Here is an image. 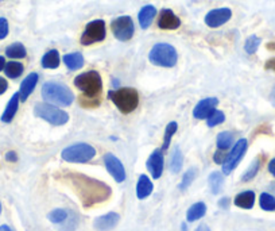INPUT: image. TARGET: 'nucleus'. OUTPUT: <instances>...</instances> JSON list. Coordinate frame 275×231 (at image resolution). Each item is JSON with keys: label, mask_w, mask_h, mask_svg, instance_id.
I'll return each instance as SVG.
<instances>
[{"label": "nucleus", "mask_w": 275, "mask_h": 231, "mask_svg": "<svg viewBox=\"0 0 275 231\" xmlns=\"http://www.w3.org/2000/svg\"><path fill=\"white\" fill-rule=\"evenodd\" d=\"M34 114L54 126H62L69 120L68 112L62 111L61 108L55 107L54 104L50 103H38L34 107Z\"/></svg>", "instance_id": "obj_6"}, {"label": "nucleus", "mask_w": 275, "mask_h": 231, "mask_svg": "<svg viewBox=\"0 0 275 231\" xmlns=\"http://www.w3.org/2000/svg\"><path fill=\"white\" fill-rule=\"evenodd\" d=\"M248 147V142L247 139L241 138L239 139L236 143H235V146L231 150V153L227 156V160L223 164V173L224 174H229L232 172L235 168L237 166V164L240 162V160L243 158V156L246 154Z\"/></svg>", "instance_id": "obj_10"}, {"label": "nucleus", "mask_w": 275, "mask_h": 231, "mask_svg": "<svg viewBox=\"0 0 275 231\" xmlns=\"http://www.w3.org/2000/svg\"><path fill=\"white\" fill-rule=\"evenodd\" d=\"M233 143V135L229 131H224L217 135V147L220 150H228L229 147L232 146Z\"/></svg>", "instance_id": "obj_29"}, {"label": "nucleus", "mask_w": 275, "mask_h": 231, "mask_svg": "<svg viewBox=\"0 0 275 231\" xmlns=\"http://www.w3.org/2000/svg\"><path fill=\"white\" fill-rule=\"evenodd\" d=\"M105 35H107V30H105L104 20H92V22L86 24L80 42H81V45H84V46H89L92 43L104 41Z\"/></svg>", "instance_id": "obj_8"}, {"label": "nucleus", "mask_w": 275, "mask_h": 231, "mask_svg": "<svg viewBox=\"0 0 275 231\" xmlns=\"http://www.w3.org/2000/svg\"><path fill=\"white\" fill-rule=\"evenodd\" d=\"M196 174H197V169H196V168H190V169L186 170V173L184 174L182 181H181V184H179V189L185 191V189L189 188L190 184H192L194 178H196Z\"/></svg>", "instance_id": "obj_34"}, {"label": "nucleus", "mask_w": 275, "mask_h": 231, "mask_svg": "<svg viewBox=\"0 0 275 231\" xmlns=\"http://www.w3.org/2000/svg\"><path fill=\"white\" fill-rule=\"evenodd\" d=\"M4 66H6V60H4L3 56H0V72L4 69Z\"/></svg>", "instance_id": "obj_46"}, {"label": "nucleus", "mask_w": 275, "mask_h": 231, "mask_svg": "<svg viewBox=\"0 0 275 231\" xmlns=\"http://www.w3.org/2000/svg\"><path fill=\"white\" fill-rule=\"evenodd\" d=\"M206 119H208V126H209V127H215L217 124H220L224 122L225 115L221 111H219V110H215Z\"/></svg>", "instance_id": "obj_36"}, {"label": "nucleus", "mask_w": 275, "mask_h": 231, "mask_svg": "<svg viewBox=\"0 0 275 231\" xmlns=\"http://www.w3.org/2000/svg\"><path fill=\"white\" fill-rule=\"evenodd\" d=\"M42 96L45 100H47V103L59 107H68L73 103L74 99L73 92L70 91L69 87L57 81H47L43 84Z\"/></svg>", "instance_id": "obj_2"}, {"label": "nucleus", "mask_w": 275, "mask_h": 231, "mask_svg": "<svg viewBox=\"0 0 275 231\" xmlns=\"http://www.w3.org/2000/svg\"><path fill=\"white\" fill-rule=\"evenodd\" d=\"M0 231H14L10 226H7V224H3V226H0Z\"/></svg>", "instance_id": "obj_48"}, {"label": "nucleus", "mask_w": 275, "mask_h": 231, "mask_svg": "<svg viewBox=\"0 0 275 231\" xmlns=\"http://www.w3.org/2000/svg\"><path fill=\"white\" fill-rule=\"evenodd\" d=\"M64 62L70 70H77L84 65V57L81 53H69L64 56Z\"/></svg>", "instance_id": "obj_24"}, {"label": "nucleus", "mask_w": 275, "mask_h": 231, "mask_svg": "<svg viewBox=\"0 0 275 231\" xmlns=\"http://www.w3.org/2000/svg\"><path fill=\"white\" fill-rule=\"evenodd\" d=\"M264 68H266V69L274 70V72H275V58L268 60V61L266 62V64H264Z\"/></svg>", "instance_id": "obj_42"}, {"label": "nucleus", "mask_w": 275, "mask_h": 231, "mask_svg": "<svg viewBox=\"0 0 275 231\" xmlns=\"http://www.w3.org/2000/svg\"><path fill=\"white\" fill-rule=\"evenodd\" d=\"M232 18V11L229 8H216L206 14L205 23L212 29L223 26Z\"/></svg>", "instance_id": "obj_12"}, {"label": "nucleus", "mask_w": 275, "mask_h": 231, "mask_svg": "<svg viewBox=\"0 0 275 231\" xmlns=\"http://www.w3.org/2000/svg\"><path fill=\"white\" fill-rule=\"evenodd\" d=\"M0 2H4V0H0Z\"/></svg>", "instance_id": "obj_51"}, {"label": "nucleus", "mask_w": 275, "mask_h": 231, "mask_svg": "<svg viewBox=\"0 0 275 231\" xmlns=\"http://www.w3.org/2000/svg\"><path fill=\"white\" fill-rule=\"evenodd\" d=\"M111 29H112L115 38L123 41V42L130 41L135 31L134 22L130 16H119L116 19H113L111 23Z\"/></svg>", "instance_id": "obj_9"}, {"label": "nucleus", "mask_w": 275, "mask_h": 231, "mask_svg": "<svg viewBox=\"0 0 275 231\" xmlns=\"http://www.w3.org/2000/svg\"><path fill=\"white\" fill-rule=\"evenodd\" d=\"M108 97L123 114H130L139 104V93L134 88H119L109 91Z\"/></svg>", "instance_id": "obj_4"}, {"label": "nucleus", "mask_w": 275, "mask_h": 231, "mask_svg": "<svg viewBox=\"0 0 275 231\" xmlns=\"http://www.w3.org/2000/svg\"><path fill=\"white\" fill-rule=\"evenodd\" d=\"M104 164L107 166L111 176L115 178L116 183H123L126 180V170H124L123 164L120 162L119 158H116L112 153H107L104 156Z\"/></svg>", "instance_id": "obj_11"}, {"label": "nucleus", "mask_w": 275, "mask_h": 231, "mask_svg": "<svg viewBox=\"0 0 275 231\" xmlns=\"http://www.w3.org/2000/svg\"><path fill=\"white\" fill-rule=\"evenodd\" d=\"M182 151L179 150L178 146H175L170 158V170L173 173H178L179 170H181V168H182Z\"/></svg>", "instance_id": "obj_28"}, {"label": "nucleus", "mask_w": 275, "mask_h": 231, "mask_svg": "<svg viewBox=\"0 0 275 231\" xmlns=\"http://www.w3.org/2000/svg\"><path fill=\"white\" fill-rule=\"evenodd\" d=\"M6 160H7L8 162H16L18 161V156H16L15 151H8V153L6 154Z\"/></svg>", "instance_id": "obj_40"}, {"label": "nucleus", "mask_w": 275, "mask_h": 231, "mask_svg": "<svg viewBox=\"0 0 275 231\" xmlns=\"http://www.w3.org/2000/svg\"><path fill=\"white\" fill-rule=\"evenodd\" d=\"M259 204L264 211H275V196L267 192H263L259 197Z\"/></svg>", "instance_id": "obj_30"}, {"label": "nucleus", "mask_w": 275, "mask_h": 231, "mask_svg": "<svg viewBox=\"0 0 275 231\" xmlns=\"http://www.w3.org/2000/svg\"><path fill=\"white\" fill-rule=\"evenodd\" d=\"M26 54H27L26 47L19 42L12 43V45H10V46L6 49V56L10 58H24Z\"/></svg>", "instance_id": "obj_27"}, {"label": "nucleus", "mask_w": 275, "mask_h": 231, "mask_svg": "<svg viewBox=\"0 0 275 231\" xmlns=\"http://www.w3.org/2000/svg\"><path fill=\"white\" fill-rule=\"evenodd\" d=\"M47 218H49V220L53 222V223H64V222L69 219V212L66 211V210H62V208H57L54 211H51Z\"/></svg>", "instance_id": "obj_31"}, {"label": "nucleus", "mask_w": 275, "mask_h": 231, "mask_svg": "<svg viewBox=\"0 0 275 231\" xmlns=\"http://www.w3.org/2000/svg\"><path fill=\"white\" fill-rule=\"evenodd\" d=\"M267 49H270V50H275V43H272V42L267 43Z\"/></svg>", "instance_id": "obj_49"}, {"label": "nucleus", "mask_w": 275, "mask_h": 231, "mask_svg": "<svg viewBox=\"0 0 275 231\" xmlns=\"http://www.w3.org/2000/svg\"><path fill=\"white\" fill-rule=\"evenodd\" d=\"M152 189H154V185H152L151 180L147 176L142 174L139 180H138V184H136V196H138V199L143 200V199L148 197L151 195Z\"/></svg>", "instance_id": "obj_18"}, {"label": "nucleus", "mask_w": 275, "mask_h": 231, "mask_svg": "<svg viewBox=\"0 0 275 231\" xmlns=\"http://www.w3.org/2000/svg\"><path fill=\"white\" fill-rule=\"evenodd\" d=\"M70 180L77 191L78 196L81 197L82 204L90 207L92 204L107 200L111 195V189L100 181L81 176V174H70Z\"/></svg>", "instance_id": "obj_1"}, {"label": "nucleus", "mask_w": 275, "mask_h": 231, "mask_svg": "<svg viewBox=\"0 0 275 231\" xmlns=\"http://www.w3.org/2000/svg\"><path fill=\"white\" fill-rule=\"evenodd\" d=\"M95 156H96L95 147L88 143H76V145L64 149L61 153L62 160L68 162H76V164H84V162L90 161Z\"/></svg>", "instance_id": "obj_7"}, {"label": "nucleus", "mask_w": 275, "mask_h": 231, "mask_svg": "<svg viewBox=\"0 0 275 231\" xmlns=\"http://www.w3.org/2000/svg\"><path fill=\"white\" fill-rule=\"evenodd\" d=\"M208 183H209L210 192L213 193V195H217V193H220L221 189H223L224 177H223V174H221L220 172H213V173H210L209 178H208Z\"/></svg>", "instance_id": "obj_25"}, {"label": "nucleus", "mask_w": 275, "mask_h": 231, "mask_svg": "<svg viewBox=\"0 0 275 231\" xmlns=\"http://www.w3.org/2000/svg\"><path fill=\"white\" fill-rule=\"evenodd\" d=\"M219 100L216 97H206L194 107L193 115L196 119H206L216 110Z\"/></svg>", "instance_id": "obj_14"}, {"label": "nucleus", "mask_w": 275, "mask_h": 231, "mask_svg": "<svg viewBox=\"0 0 275 231\" xmlns=\"http://www.w3.org/2000/svg\"><path fill=\"white\" fill-rule=\"evenodd\" d=\"M119 215L116 212H108L103 216H99L95 222L93 226L99 231H109L112 230L113 227H116V224L119 223Z\"/></svg>", "instance_id": "obj_15"}, {"label": "nucleus", "mask_w": 275, "mask_h": 231, "mask_svg": "<svg viewBox=\"0 0 275 231\" xmlns=\"http://www.w3.org/2000/svg\"><path fill=\"white\" fill-rule=\"evenodd\" d=\"M268 172L275 177V158H272L271 161L268 162Z\"/></svg>", "instance_id": "obj_43"}, {"label": "nucleus", "mask_w": 275, "mask_h": 231, "mask_svg": "<svg viewBox=\"0 0 275 231\" xmlns=\"http://www.w3.org/2000/svg\"><path fill=\"white\" fill-rule=\"evenodd\" d=\"M0 214H2V204H0Z\"/></svg>", "instance_id": "obj_50"}, {"label": "nucleus", "mask_w": 275, "mask_h": 231, "mask_svg": "<svg viewBox=\"0 0 275 231\" xmlns=\"http://www.w3.org/2000/svg\"><path fill=\"white\" fill-rule=\"evenodd\" d=\"M8 30H10V27H8L7 19L6 18H0V41L7 37Z\"/></svg>", "instance_id": "obj_38"}, {"label": "nucleus", "mask_w": 275, "mask_h": 231, "mask_svg": "<svg viewBox=\"0 0 275 231\" xmlns=\"http://www.w3.org/2000/svg\"><path fill=\"white\" fill-rule=\"evenodd\" d=\"M205 212H206L205 203L198 201V203L193 204L189 210H188V212H186V219H188V222H196V220L201 219L202 216L205 215Z\"/></svg>", "instance_id": "obj_22"}, {"label": "nucleus", "mask_w": 275, "mask_h": 231, "mask_svg": "<svg viewBox=\"0 0 275 231\" xmlns=\"http://www.w3.org/2000/svg\"><path fill=\"white\" fill-rule=\"evenodd\" d=\"M196 231H210V230H209V227L206 226V224H201V226H198L197 230Z\"/></svg>", "instance_id": "obj_47"}, {"label": "nucleus", "mask_w": 275, "mask_h": 231, "mask_svg": "<svg viewBox=\"0 0 275 231\" xmlns=\"http://www.w3.org/2000/svg\"><path fill=\"white\" fill-rule=\"evenodd\" d=\"M260 42H262V39L259 37H256V35H251V37H248L247 41L245 43V50L247 52L248 54H254L256 53L258 50V47H259Z\"/></svg>", "instance_id": "obj_35"}, {"label": "nucleus", "mask_w": 275, "mask_h": 231, "mask_svg": "<svg viewBox=\"0 0 275 231\" xmlns=\"http://www.w3.org/2000/svg\"><path fill=\"white\" fill-rule=\"evenodd\" d=\"M38 83V74L37 73H30L20 84L19 88V100L20 101H26L27 97L30 96L33 91L35 89V85Z\"/></svg>", "instance_id": "obj_17"}, {"label": "nucleus", "mask_w": 275, "mask_h": 231, "mask_svg": "<svg viewBox=\"0 0 275 231\" xmlns=\"http://www.w3.org/2000/svg\"><path fill=\"white\" fill-rule=\"evenodd\" d=\"M147 169L154 178H159L163 173V154L162 150H155L148 157Z\"/></svg>", "instance_id": "obj_16"}, {"label": "nucleus", "mask_w": 275, "mask_h": 231, "mask_svg": "<svg viewBox=\"0 0 275 231\" xmlns=\"http://www.w3.org/2000/svg\"><path fill=\"white\" fill-rule=\"evenodd\" d=\"M148 60L157 66L171 68L178 61V54L169 43H157L148 54Z\"/></svg>", "instance_id": "obj_5"}, {"label": "nucleus", "mask_w": 275, "mask_h": 231, "mask_svg": "<svg viewBox=\"0 0 275 231\" xmlns=\"http://www.w3.org/2000/svg\"><path fill=\"white\" fill-rule=\"evenodd\" d=\"M18 106H19V93H15V95L10 99L7 107L4 110L3 115H2V122L10 123V122L15 118L16 111H18Z\"/></svg>", "instance_id": "obj_19"}, {"label": "nucleus", "mask_w": 275, "mask_h": 231, "mask_svg": "<svg viewBox=\"0 0 275 231\" xmlns=\"http://www.w3.org/2000/svg\"><path fill=\"white\" fill-rule=\"evenodd\" d=\"M155 15H157V10H155L154 6H144L139 11V15H138L140 27L142 29H147L152 23Z\"/></svg>", "instance_id": "obj_20"}, {"label": "nucleus", "mask_w": 275, "mask_h": 231, "mask_svg": "<svg viewBox=\"0 0 275 231\" xmlns=\"http://www.w3.org/2000/svg\"><path fill=\"white\" fill-rule=\"evenodd\" d=\"M74 85L77 87L80 91L84 92V96L86 99H100L101 89H103V81L101 76L97 73L96 70H90L81 73L80 76L76 77Z\"/></svg>", "instance_id": "obj_3"}, {"label": "nucleus", "mask_w": 275, "mask_h": 231, "mask_svg": "<svg viewBox=\"0 0 275 231\" xmlns=\"http://www.w3.org/2000/svg\"><path fill=\"white\" fill-rule=\"evenodd\" d=\"M181 26V20L174 12L169 10V8H165L162 11L159 12L158 18V27L162 29V30H175Z\"/></svg>", "instance_id": "obj_13"}, {"label": "nucleus", "mask_w": 275, "mask_h": 231, "mask_svg": "<svg viewBox=\"0 0 275 231\" xmlns=\"http://www.w3.org/2000/svg\"><path fill=\"white\" fill-rule=\"evenodd\" d=\"M233 201H235V206H237V207L251 210L255 204V193L252 191H245V192L239 193Z\"/></svg>", "instance_id": "obj_21"}, {"label": "nucleus", "mask_w": 275, "mask_h": 231, "mask_svg": "<svg viewBox=\"0 0 275 231\" xmlns=\"http://www.w3.org/2000/svg\"><path fill=\"white\" fill-rule=\"evenodd\" d=\"M270 101H271L272 107L275 108V85L272 87V91H271V93H270Z\"/></svg>", "instance_id": "obj_45"}, {"label": "nucleus", "mask_w": 275, "mask_h": 231, "mask_svg": "<svg viewBox=\"0 0 275 231\" xmlns=\"http://www.w3.org/2000/svg\"><path fill=\"white\" fill-rule=\"evenodd\" d=\"M80 104L85 108H95L100 104V99H86V97H80Z\"/></svg>", "instance_id": "obj_37"}, {"label": "nucleus", "mask_w": 275, "mask_h": 231, "mask_svg": "<svg viewBox=\"0 0 275 231\" xmlns=\"http://www.w3.org/2000/svg\"><path fill=\"white\" fill-rule=\"evenodd\" d=\"M213 160L216 164H224V161L227 160V156H225V150H219L213 154Z\"/></svg>", "instance_id": "obj_39"}, {"label": "nucleus", "mask_w": 275, "mask_h": 231, "mask_svg": "<svg viewBox=\"0 0 275 231\" xmlns=\"http://www.w3.org/2000/svg\"><path fill=\"white\" fill-rule=\"evenodd\" d=\"M59 62H61L59 53L57 50H54V49L47 52L42 57V66L45 69H55V68L59 66Z\"/></svg>", "instance_id": "obj_23"}, {"label": "nucleus", "mask_w": 275, "mask_h": 231, "mask_svg": "<svg viewBox=\"0 0 275 231\" xmlns=\"http://www.w3.org/2000/svg\"><path fill=\"white\" fill-rule=\"evenodd\" d=\"M7 88H8V83L6 81V79L0 77V95H3V93L7 91Z\"/></svg>", "instance_id": "obj_41"}, {"label": "nucleus", "mask_w": 275, "mask_h": 231, "mask_svg": "<svg viewBox=\"0 0 275 231\" xmlns=\"http://www.w3.org/2000/svg\"><path fill=\"white\" fill-rule=\"evenodd\" d=\"M259 168H260V158H255V160L251 162V165L248 166V169L245 172L241 180L243 181L252 180V178L256 176V173L259 172Z\"/></svg>", "instance_id": "obj_33"}, {"label": "nucleus", "mask_w": 275, "mask_h": 231, "mask_svg": "<svg viewBox=\"0 0 275 231\" xmlns=\"http://www.w3.org/2000/svg\"><path fill=\"white\" fill-rule=\"evenodd\" d=\"M177 129H178V124L175 123V122H170V123L167 124L166 131H165V139H163L162 151L169 149V146H170V141H171V138H173V135L175 134Z\"/></svg>", "instance_id": "obj_32"}, {"label": "nucleus", "mask_w": 275, "mask_h": 231, "mask_svg": "<svg viewBox=\"0 0 275 231\" xmlns=\"http://www.w3.org/2000/svg\"><path fill=\"white\" fill-rule=\"evenodd\" d=\"M219 206H220V208H228V206H229L228 197H223V199L219 201Z\"/></svg>", "instance_id": "obj_44"}, {"label": "nucleus", "mask_w": 275, "mask_h": 231, "mask_svg": "<svg viewBox=\"0 0 275 231\" xmlns=\"http://www.w3.org/2000/svg\"><path fill=\"white\" fill-rule=\"evenodd\" d=\"M23 70L24 66L22 65L20 62L16 61L8 62V64H6V66H4V73H6L7 77H10V79H18L20 74L23 73Z\"/></svg>", "instance_id": "obj_26"}]
</instances>
